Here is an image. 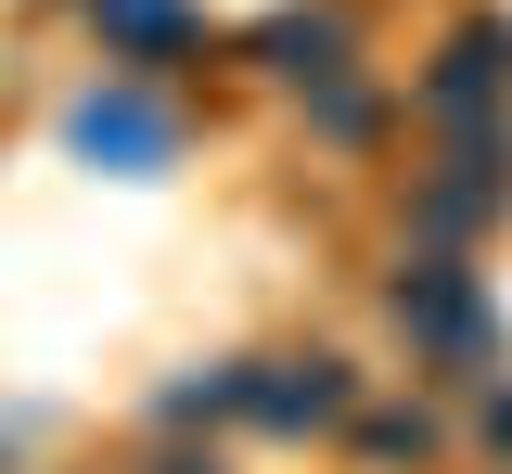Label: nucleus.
I'll return each mask as SVG.
<instances>
[{"instance_id": "nucleus-1", "label": "nucleus", "mask_w": 512, "mask_h": 474, "mask_svg": "<svg viewBox=\"0 0 512 474\" xmlns=\"http://www.w3.org/2000/svg\"><path fill=\"white\" fill-rule=\"evenodd\" d=\"M384 308H397V334H410V359L423 372H448V385H474L487 359H500V321H487V282L461 270V257H410V270L384 282Z\"/></svg>"}, {"instance_id": "nucleus-2", "label": "nucleus", "mask_w": 512, "mask_h": 474, "mask_svg": "<svg viewBox=\"0 0 512 474\" xmlns=\"http://www.w3.org/2000/svg\"><path fill=\"white\" fill-rule=\"evenodd\" d=\"M423 116L448 129H512V26L500 13H474V26H448L436 65H423Z\"/></svg>"}, {"instance_id": "nucleus-3", "label": "nucleus", "mask_w": 512, "mask_h": 474, "mask_svg": "<svg viewBox=\"0 0 512 474\" xmlns=\"http://www.w3.org/2000/svg\"><path fill=\"white\" fill-rule=\"evenodd\" d=\"M346 410H359V372L308 346V359H244V423L269 436H346Z\"/></svg>"}, {"instance_id": "nucleus-4", "label": "nucleus", "mask_w": 512, "mask_h": 474, "mask_svg": "<svg viewBox=\"0 0 512 474\" xmlns=\"http://www.w3.org/2000/svg\"><path fill=\"white\" fill-rule=\"evenodd\" d=\"M244 52H256L269 77H295V90H320V77H346V65H359V26H346L333 0H308V13H269V26L244 39Z\"/></svg>"}, {"instance_id": "nucleus-5", "label": "nucleus", "mask_w": 512, "mask_h": 474, "mask_svg": "<svg viewBox=\"0 0 512 474\" xmlns=\"http://www.w3.org/2000/svg\"><path fill=\"white\" fill-rule=\"evenodd\" d=\"M346 449H359L372 474H423V462L448 449V423H436L423 398H372V410H346Z\"/></svg>"}, {"instance_id": "nucleus-6", "label": "nucleus", "mask_w": 512, "mask_h": 474, "mask_svg": "<svg viewBox=\"0 0 512 474\" xmlns=\"http://www.w3.org/2000/svg\"><path fill=\"white\" fill-rule=\"evenodd\" d=\"M103 39H116L128 65H154V52H192L205 26H192L180 0H103Z\"/></svg>"}, {"instance_id": "nucleus-7", "label": "nucleus", "mask_w": 512, "mask_h": 474, "mask_svg": "<svg viewBox=\"0 0 512 474\" xmlns=\"http://www.w3.org/2000/svg\"><path fill=\"white\" fill-rule=\"evenodd\" d=\"M77 141H90V154H141V167H154V154H167V116H154V103H77Z\"/></svg>"}, {"instance_id": "nucleus-8", "label": "nucleus", "mask_w": 512, "mask_h": 474, "mask_svg": "<svg viewBox=\"0 0 512 474\" xmlns=\"http://www.w3.org/2000/svg\"><path fill=\"white\" fill-rule=\"evenodd\" d=\"M231 410H244V359H231V372H192V385H167V398H154V423H231Z\"/></svg>"}, {"instance_id": "nucleus-9", "label": "nucleus", "mask_w": 512, "mask_h": 474, "mask_svg": "<svg viewBox=\"0 0 512 474\" xmlns=\"http://www.w3.org/2000/svg\"><path fill=\"white\" fill-rule=\"evenodd\" d=\"M141 474H231V449H180V423H167V449H154Z\"/></svg>"}, {"instance_id": "nucleus-10", "label": "nucleus", "mask_w": 512, "mask_h": 474, "mask_svg": "<svg viewBox=\"0 0 512 474\" xmlns=\"http://www.w3.org/2000/svg\"><path fill=\"white\" fill-rule=\"evenodd\" d=\"M474 436H487V449L512 462V385H487V398H474Z\"/></svg>"}]
</instances>
